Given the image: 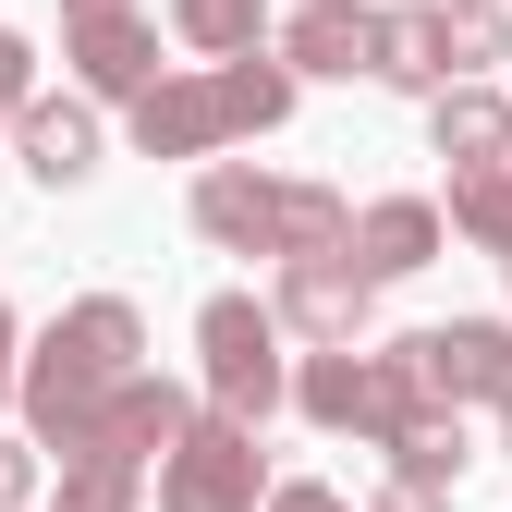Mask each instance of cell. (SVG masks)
Masks as SVG:
<instances>
[{
    "mask_svg": "<svg viewBox=\"0 0 512 512\" xmlns=\"http://www.w3.org/2000/svg\"><path fill=\"white\" fill-rule=\"evenodd\" d=\"M122 366H135V305H74V317H61V330L37 342V378H25V415L61 439V452H86V415L110 403V378Z\"/></svg>",
    "mask_w": 512,
    "mask_h": 512,
    "instance_id": "6da1fadb",
    "label": "cell"
},
{
    "mask_svg": "<svg viewBox=\"0 0 512 512\" xmlns=\"http://www.w3.org/2000/svg\"><path fill=\"white\" fill-rule=\"evenodd\" d=\"M196 220L220 244H269V256H330L342 244V196H317V183H256V171H208Z\"/></svg>",
    "mask_w": 512,
    "mask_h": 512,
    "instance_id": "7a4b0ae2",
    "label": "cell"
},
{
    "mask_svg": "<svg viewBox=\"0 0 512 512\" xmlns=\"http://www.w3.org/2000/svg\"><path fill=\"white\" fill-rule=\"evenodd\" d=\"M244 500H256V439H244V415L183 427L171 452H159V512H244Z\"/></svg>",
    "mask_w": 512,
    "mask_h": 512,
    "instance_id": "3957f363",
    "label": "cell"
},
{
    "mask_svg": "<svg viewBox=\"0 0 512 512\" xmlns=\"http://www.w3.org/2000/svg\"><path fill=\"white\" fill-rule=\"evenodd\" d=\"M196 342H208V391H220V415H269L281 403V330H269V317H256L244 293H220L208 317H196Z\"/></svg>",
    "mask_w": 512,
    "mask_h": 512,
    "instance_id": "277c9868",
    "label": "cell"
},
{
    "mask_svg": "<svg viewBox=\"0 0 512 512\" xmlns=\"http://www.w3.org/2000/svg\"><path fill=\"white\" fill-rule=\"evenodd\" d=\"M403 378L427 403H512V330H415Z\"/></svg>",
    "mask_w": 512,
    "mask_h": 512,
    "instance_id": "5b68a950",
    "label": "cell"
},
{
    "mask_svg": "<svg viewBox=\"0 0 512 512\" xmlns=\"http://www.w3.org/2000/svg\"><path fill=\"white\" fill-rule=\"evenodd\" d=\"M415 403H427V391L403 378V354H391V366H366V354H317V366H305V415H317V427H378V439H391Z\"/></svg>",
    "mask_w": 512,
    "mask_h": 512,
    "instance_id": "8992f818",
    "label": "cell"
},
{
    "mask_svg": "<svg viewBox=\"0 0 512 512\" xmlns=\"http://www.w3.org/2000/svg\"><path fill=\"white\" fill-rule=\"evenodd\" d=\"M171 439H183V391H159V378H135V366H122V378H110V403L86 415V452H122V464L171 452Z\"/></svg>",
    "mask_w": 512,
    "mask_h": 512,
    "instance_id": "52a82bcc",
    "label": "cell"
},
{
    "mask_svg": "<svg viewBox=\"0 0 512 512\" xmlns=\"http://www.w3.org/2000/svg\"><path fill=\"white\" fill-rule=\"evenodd\" d=\"M281 317H293V330H317V342H354V330H366V269H342V256H293Z\"/></svg>",
    "mask_w": 512,
    "mask_h": 512,
    "instance_id": "ba28073f",
    "label": "cell"
},
{
    "mask_svg": "<svg viewBox=\"0 0 512 512\" xmlns=\"http://www.w3.org/2000/svg\"><path fill=\"white\" fill-rule=\"evenodd\" d=\"M74 61H86V86H110V98H135V86H159V37L122 13H74Z\"/></svg>",
    "mask_w": 512,
    "mask_h": 512,
    "instance_id": "9c48e42d",
    "label": "cell"
},
{
    "mask_svg": "<svg viewBox=\"0 0 512 512\" xmlns=\"http://www.w3.org/2000/svg\"><path fill=\"white\" fill-rule=\"evenodd\" d=\"M135 135H147V147H171V159L220 147V135H232V110H220V74H208V86H135Z\"/></svg>",
    "mask_w": 512,
    "mask_h": 512,
    "instance_id": "30bf717a",
    "label": "cell"
},
{
    "mask_svg": "<svg viewBox=\"0 0 512 512\" xmlns=\"http://www.w3.org/2000/svg\"><path fill=\"white\" fill-rule=\"evenodd\" d=\"M342 232H354V269H366V281H403V269L439 256V208H415V196L366 208V220H342Z\"/></svg>",
    "mask_w": 512,
    "mask_h": 512,
    "instance_id": "8fae6325",
    "label": "cell"
},
{
    "mask_svg": "<svg viewBox=\"0 0 512 512\" xmlns=\"http://www.w3.org/2000/svg\"><path fill=\"white\" fill-rule=\"evenodd\" d=\"M25 159H37V183H86V171H98V122L25 98Z\"/></svg>",
    "mask_w": 512,
    "mask_h": 512,
    "instance_id": "7c38bea8",
    "label": "cell"
},
{
    "mask_svg": "<svg viewBox=\"0 0 512 512\" xmlns=\"http://www.w3.org/2000/svg\"><path fill=\"white\" fill-rule=\"evenodd\" d=\"M293 61H305V74H354V61H378V25L342 13V0H317V13L293 25Z\"/></svg>",
    "mask_w": 512,
    "mask_h": 512,
    "instance_id": "4fadbf2b",
    "label": "cell"
},
{
    "mask_svg": "<svg viewBox=\"0 0 512 512\" xmlns=\"http://www.w3.org/2000/svg\"><path fill=\"white\" fill-rule=\"evenodd\" d=\"M500 147H512V110H500V98H439V159L476 171V159H500Z\"/></svg>",
    "mask_w": 512,
    "mask_h": 512,
    "instance_id": "5bb4252c",
    "label": "cell"
},
{
    "mask_svg": "<svg viewBox=\"0 0 512 512\" xmlns=\"http://www.w3.org/2000/svg\"><path fill=\"white\" fill-rule=\"evenodd\" d=\"M391 452H403V488H439V476H452V464H464V427L415 403V415L391 427Z\"/></svg>",
    "mask_w": 512,
    "mask_h": 512,
    "instance_id": "9a60e30c",
    "label": "cell"
},
{
    "mask_svg": "<svg viewBox=\"0 0 512 512\" xmlns=\"http://www.w3.org/2000/svg\"><path fill=\"white\" fill-rule=\"evenodd\" d=\"M452 220H464L476 244H500V256H512V171H500V159H476V171L452 183Z\"/></svg>",
    "mask_w": 512,
    "mask_h": 512,
    "instance_id": "2e32d148",
    "label": "cell"
},
{
    "mask_svg": "<svg viewBox=\"0 0 512 512\" xmlns=\"http://www.w3.org/2000/svg\"><path fill=\"white\" fill-rule=\"evenodd\" d=\"M61 512H135V464H122V452H74V488H61Z\"/></svg>",
    "mask_w": 512,
    "mask_h": 512,
    "instance_id": "e0dca14e",
    "label": "cell"
},
{
    "mask_svg": "<svg viewBox=\"0 0 512 512\" xmlns=\"http://www.w3.org/2000/svg\"><path fill=\"white\" fill-rule=\"evenodd\" d=\"M171 25L196 49H256V0H171Z\"/></svg>",
    "mask_w": 512,
    "mask_h": 512,
    "instance_id": "ac0fdd59",
    "label": "cell"
},
{
    "mask_svg": "<svg viewBox=\"0 0 512 512\" xmlns=\"http://www.w3.org/2000/svg\"><path fill=\"white\" fill-rule=\"evenodd\" d=\"M0 110H25V37H0Z\"/></svg>",
    "mask_w": 512,
    "mask_h": 512,
    "instance_id": "d6986e66",
    "label": "cell"
},
{
    "mask_svg": "<svg viewBox=\"0 0 512 512\" xmlns=\"http://www.w3.org/2000/svg\"><path fill=\"white\" fill-rule=\"evenodd\" d=\"M25 476H37V464L13 452V439H0V512H13V500H25Z\"/></svg>",
    "mask_w": 512,
    "mask_h": 512,
    "instance_id": "ffe728a7",
    "label": "cell"
},
{
    "mask_svg": "<svg viewBox=\"0 0 512 512\" xmlns=\"http://www.w3.org/2000/svg\"><path fill=\"white\" fill-rule=\"evenodd\" d=\"M281 512H342V500L330 488H281Z\"/></svg>",
    "mask_w": 512,
    "mask_h": 512,
    "instance_id": "44dd1931",
    "label": "cell"
},
{
    "mask_svg": "<svg viewBox=\"0 0 512 512\" xmlns=\"http://www.w3.org/2000/svg\"><path fill=\"white\" fill-rule=\"evenodd\" d=\"M378 512H439V488H391V500H378Z\"/></svg>",
    "mask_w": 512,
    "mask_h": 512,
    "instance_id": "7402d4cb",
    "label": "cell"
}]
</instances>
